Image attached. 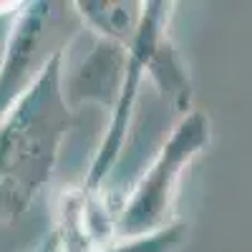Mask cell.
<instances>
[{
    "label": "cell",
    "instance_id": "cell-1",
    "mask_svg": "<svg viewBox=\"0 0 252 252\" xmlns=\"http://www.w3.org/2000/svg\"><path fill=\"white\" fill-rule=\"evenodd\" d=\"M61 78L63 48H53L0 119V222L23 217L51 179L61 141L73 121Z\"/></svg>",
    "mask_w": 252,
    "mask_h": 252
},
{
    "label": "cell",
    "instance_id": "cell-2",
    "mask_svg": "<svg viewBox=\"0 0 252 252\" xmlns=\"http://www.w3.org/2000/svg\"><path fill=\"white\" fill-rule=\"evenodd\" d=\"M207 141H209V124L204 114L189 111L174 126V131L161 146L159 157L146 169L141 182L134 187L129 202L116 212L114 222L116 240L144 237L172 224L169 217L174 212L182 174L194 161V157H199Z\"/></svg>",
    "mask_w": 252,
    "mask_h": 252
},
{
    "label": "cell",
    "instance_id": "cell-3",
    "mask_svg": "<svg viewBox=\"0 0 252 252\" xmlns=\"http://www.w3.org/2000/svg\"><path fill=\"white\" fill-rule=\"evenodd\" d=\"M48 20H51L48 3L28 5L15 20L3 63H0V119L8 114L18 96L26 91L33 73L40 66L38 58H40V46L48 35Z\"/></svg>",
    "mask_w": 252,
    "mask_h": 252
},
{
    "label": "cell",
    "instance_id": "cell-4",
    "mask_svg": "<svg viewBox=\"0 0 252 252\" xmlns=\"http://www.w3.org/2000/svg\"><path fill=\"white\" fill-rule=\"evenodd\" d=\"M76 8L91 28L119 46L134 35L141 18V3H76Z\"/></svg>",
    "mask_w": 252,
    "mask_h": 252
},
{
    "label": "cell",
    "instance_id": "cell-5",
    "mask_svg": "<svg viewBox=\"0 0 252 252\" xmlns=\"http://www.w3.org/2000/svg\"><path fill=\"white\" fill-rule=\"evenodd\" d=\"M184 232H187V227L182 222H174L169 227L159 229V232L144 235V237H134V240L111 242V245H103V247L89 250V252H172L182 242Z\"/></svg>",
    "mask_w": 252,
    "mask_h": 252
}]
</instances>
